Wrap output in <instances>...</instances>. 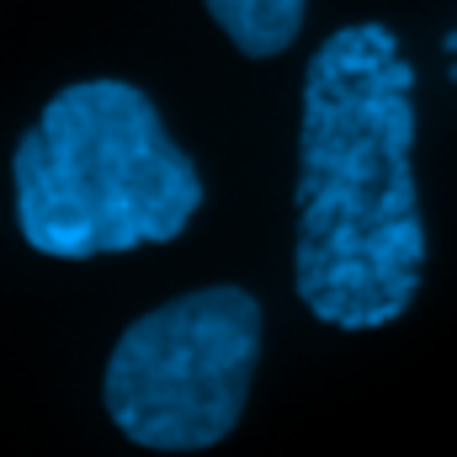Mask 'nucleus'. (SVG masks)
I'll use <instances>...</instances> for the list:
<instances>
[{
	"mask_svg": "<svg viewBox=\"0 0 457 457\" xmlns=\"http://www.w3.org/2000/svg\"><path fill=\"white\" fill-rule=\"evenodd\" d=\"M426 277L415 70L383 21L325 37L303 75L293 282L336 330L394 325Z\"/></svg>",
	"mask_w": 457,
	"mask_h": 457,
	"instance_id": "f257e3e1",
	"label": "nucleus"
},
{
	"mask_svg": "<svg viewBox=\"0 0 457 457\" xmlns=\"http://www.w3.org/2000/svg\"><path fill=\"white\" fill-rule=\"evenodd\" d=\"M447 54H453V59H457V32H453V37H447Z\"/></svg>",
	"mask_w": 457,
	"mask_h": 457,
	"instance_id": "39448f33",
	"label": "nucleus"
},
{
	"mask_svg": "<svg viewBox=\"0 0 457 457\" xmlns=\"http://www.w3.org/2000/svg\"><path fill=\"white\" fill-rule=\"evenodd\" d=\"M203 5L245 59H271L293 48L309 11V0H203Z\"/></svg>",
	"mask_w": 457,
	"mask_h": 457,
	"instance_id": "20e7f679",
	"label": "nucleus"
},
{
	"mask_svg": "<svg viewBox=\"0 0 457 457\" xmlns=\"http://www.w3.org/2000/svg\"><path fill=\"white\" fill-rule=\"evenodd\" d=\"M261 361V303L245 287L181 293L117 336L107 356V415L149 453L219 447L245 415Z\"/></svg>",
	"mask_w": 457,
	"mask_h": 457,
	"instance_id": "7ed1b4c3",
	"label": "nucleus"
},
{
	"mask_svg": "<svg viewBox=\"0 0 457 457\" xmlns=\"http://www.w3.org/2000/svg\"><path fill=\"white\" fill-rule=\"evenodd\" d=\"M11 187L21 239L54 261L170 245L203 208L192 154L128 80L64 86L21 133Z\"/></svg>",
	"mask_w": 457,
	"mask_h": 457,
	"instance_id": "f03ea898",
	"label": "nucleus"
}]
</instances>
